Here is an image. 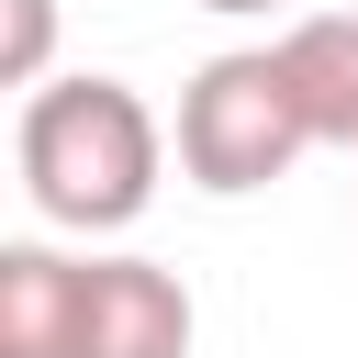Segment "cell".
Returning <instances> with one entry per match:
<instances>
[{
	"label": "cell",
	"mask_w": 358,
	"mask_h": 358,
	"mask_svg": "<svg viewBox=\"0 0 358 358\" xmlns=\"http://www.w3.org/2000/svg\"><path fill=\"white\" fill-rule=\"evenodd\" d=\"M11 168H22V201L67 235H123L145 201H157V168H168V134L157 112L123 90V78H45L22 90V123H11Z\"/></svg>",
	"instance_id": "6da1fadb"
},
{
	"label": "cell",
	"mask_w": 358,
	"mask_h": 358,
	"mask_svg": "<svg viewBox=\"0 0 358 358\" xmlns=\"http://www.w3.org/2000/svg\"><path fill=\"white\" fill-rule=\"evenodd\" d=\"M0 358H190V291L157 257L0 246Z\"/></svg>",
	"instance_id": "7a4b0ae2"
},
{
	"label": "cell",
	"mask_w": 358,
	"mask_h": 358,
	"mask_svg": "<svg viewBox=\"0 0 358 358\" xmlns=\"http://www.w3.org/2000/svg\"><path fill=\"white\" fill-rule=\"evenodd\" d=\"M302 145H313V112H302L280 45H235V56H213V67L179 90V168H190V190H213V201L268 190Z\"/></svg>",
	"instance_id": "3957f363"
},
{
	"label": "cell",
	"mask_w": 358,
	"mask_h": 358,
	"mask_svg": "<svg viewBox=\"0 0 358 358\" xmlns=\"http://www.w3.org/2000/svg\"><path fill=\"white\" fill-rule=\"evenodd\" d=\"M280 67L313 112V145H347L358 157V11H302L280 34Z\"/></svg>",
	"instance_id": "277c9868"
},
{
	"label": "cell",
	"mask_w": 358,
	"mask_h": 358,
	"mask_svg": "<svg viewBox=\"0 0 358 358\" xmlns=\"http://www.w3.org/2000/svg\"><path fill=\"white\" fill-rule=\"evenodd\" d=\"M45 45H56V0H11V45H0V78H11V90H45Z\"/></svg>",
	"instance_id": "5b68a950"
},
{
	"label": "cell",
	"mask_w": 358,
	"mask_h": 358,
	"mask_svg": "<svg viewBox=\"0 0 358 358\" xmlns=\"http://www.w3.org/2000/svg\"><path fill=\"white\" fill-rule=\"evenodd\" d=\"M201 11H280V0H201Z\"/></svg>",
	"instance_id": "8992f818"
}]
</instances>
